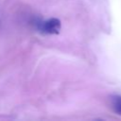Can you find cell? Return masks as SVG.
Wrapping results in <instances>:
<instances>
[{"label": "cell", "instance_id": "1", "mask_svg": "<svg viewBox=\"0 0 121 121\" xmlns=\"http://www.w3.org/2000/svg\"><path fill=\"white\" fill-rule=\"evenodd\" d=\"M36 28L43 34H59L60 31L61 24L57 18H50L45 21H38Z\"/></svg>", "mask_w": 121, "mask_h": 121}, {"label": "cell", "instance_id": "2", "mask_svg": "<svg viewBox=\"0 0 121 121\" xmlns=\"http://www.w3.org/2000/svg\"><path fill=\"white\" fill-rule=\"evenodd\" d=\"M111 107L113 112L121 115V95H112L111 96Z\"/></svg>", "mask_w": 121, "mask_h": 121}]
</instances>
